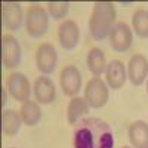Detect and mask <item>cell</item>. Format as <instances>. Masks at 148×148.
Here are the masks:
<instances>
[{
    "instance_id": "3957f363",
    "label": "cell",
    "mask_w": 148,
    "mask_h": 148,
    "mask_svg": "<svg viewBox=\"0 0 148 148\" xmlns=\"http://www.w3.org/2000/svg\"><path fill=\"white\" fill-rule=\"evenodd\" d=\"M25 30L30 37L33 39H40L47 33L49 28V14L47 9L42 6H31L25 12Z\"/></svg>"
},
{
    "instance_id": "277c9868",
    "label": "cell",
    "mask_w": 148,
    "mask_h": 148,
    "mask_svg": "<svg viewBox=\"0 0 148 148\" xmlns=\"http://www.w3.org/2000/svg\"><path fill=\"white\" fill-rule=\"evenodd\" d=\"M110 98V88L101 77H93L84 88V99L90 108H102Z\"/></svg>"
},
{
    "instance_id": "e0dca14e",
    "label": "cell",
    "mask_w": 148,
    "mask_h": 148,
    "mask_svg": "<svg viewBox=\"0 0 148 148\" xmlns=\"http://www.w3.org/2000/svg\"><path fill=\"white\" fill-rule=\"evenodd\" d=\"M22 123V117L21 113L15 110H3L2 113V130L6 136H14L16 135L21 129Z\"/></svg>"
},
{
    "instance_id": "cb8c5ba5",
    "label": "cell",
    "mask_w": 148,
    "mask_h": 148,
    "mask_svg": "<svg viewBox=\"0 0 148 148\" xmlns=\"http://www.w3.org/2000/svg\"><path fill=\"white\" fill-rule=\"evenodd\" d=\"M121 148H130V147H121Z\"/></svg>"
},
{
    "instance_id": "7a4b0ae2",
    "label": "cell",
    "mask_w": 148,
    "mask_h": 148,
    "mask_svg": "<svg viewBox=\"0 0 148 148\" xmlns=\"http://www.w3.org/2000/svg\"><path fill=\"white\" fill-rule=\"evenodd\" d=\"M116 6L111 2H96L89 18V33L92 39L101 42L107 39L111 28L116 25Z\"/></svg>"
},
{
    "instance_id": "ffe728a7",
    "label": "cell",
    "mask_w": 148,
    "mask_h": 148,
    "mask_svg": "<svg viewBox=\"0 0 148 148\" xmlns=\"http://www.w3.org/2000/svg\"><path fill=\"white\" fill-rule=\"evenodd\" d=\"M132 31L141 39H148V10L138 9L132 16Z\"/></svg>"
},
{
    "instance_id": "52a82bcc",
    "label": "cell",
    "mask_w": 148,
    "mask_h": 148,
    "mask_svg": "<svg viewBox=\"0 0 148 148\" xmlns=\"http://www.w3.org/2000/svg\"><path fill=\"white\" fill-rule=\"evenodd\" d=\"M58 64L56 49L51 43H42L36 51V65L43 76L52 74Z\"/></svg>"
},
{
    "instance_id": "7402d4cb",
    "label": "cell",
    "mask_w": 148,
    "mask_h": 148,
    "mask_svg": "<svg viewBox=\"0 0 148 148\" xmlns=\"http://www.w3.org/2000/svg\"><path fill=\"white\" fill-rule=\"evenodd\" d=\"M2 92H3V107H6V101H8V96H6V89H2Z\"/></svg>"
},
{
    "instance_id": "603a6c76",
    "label": "cell",
    "mask_w": 148,
    "mask_h": 148,
    "mask_svg": "<svg viewBox=\"0 0 148 148\" xmlns=\"http://www.w3.org/2000/svg\"><path fill=\"white\" fill-rule=\"evenodd\" d=\"M147 93H148V79H147Z\"/></svg>"
},
{
    "instance_id": "d6986e66",
    "label": "cell",
    "mask_w": 148,
    "mask_h": 148,
    "mask_svg": "<svg viewBox=\"0 0 148 148\" xmlns=\"http://www.w3.org/2000/svg\"><path fill=\"white\" fill-rule=\"evenodd\" d=\"M21 117L22 123L25 126H36L39 125V121L42 120V108L37 101H25L21 105Z\"/></svg>"
},
{
    "instance_id": "7c38bea8",
    "label": "cell",
    "mask_w": 148,
    "mask_h": 148,
    "mask_svg": "<svg viewBox=\"0 0 148 148\" xmlns=\"http://www.w3.org/2000/svg\"><path fill=\"white\" fill-rule=\"evenodd\" d=\"M24 18H25V15H22V8L19 3L5 2L2 5V22L6 30L9 31L19 30Z\"/></svg>"
},
{
    "instance_id": "8fae6325",
    "label": "cell",
    "mask_w": 148,
    "mask_h": 148,
    "mask_svg": "<svg viewBox=\"0 0 148 148\" xmlns=\"http://www.w3.org/2000/svg\"><path fill=\"white\" fill-rule=\"evenodd\" d=\"M126 80H127V70L125 64L120 59L110 61L105 70V83L108 84V88L119 90L125 86Z\"/></svg>"
},
{
    "instance_id": "6da1fadb",
    "label": "cell",
    "mask_w": 148,
    "mask_h": 148,
    "mask_svg": "<svg viewBox=\"0 0 148 148\" xmlns=\"http://www.w3.org/2000/svg\"><path fill=\"white\" fill-rule=\"evenodd\" d=\"M113 129L98 117H88L77 123L74 130V148H114Z\"/></svg>"
},
{
    "instance_id": "9c48e42d",
    "label": "cell",
    "mask_w": 148,
    "mask_h": 148,
    "mask_svg": "<svg viewBox=\"0 0 148 148\" xmlns=\"http://www.w3.org/2000/svg\"><path fill=\"white\" fill-rule=\"evenodd\" d=\"M8 90L15 101L25 102L30 99L31 93L30 80L22 73H12L8 77Z\"/></svg>"
},
{
    "instance_id": "5b68a950",
    "label": "cell",
    "mask_w": 148,
    "mask_h": 148,
    "mask_svg": "<svg viewBox=\"0 0 148 148\" xmlns=\"http://www.w3.org/2000/svg\"><path fill=\"white\" fill-rule=\"evenodd\" d=\"M110 46L116 52H126L130 49L133 42V31L126 22H116V25L111 28L108 34Z\"/></svg>"
},
{
    "instance_id": "30bf717a",
    "label": "cell",
    "mask_w": 148,
    "mask_h": 148,
    "mask_svg": "<svg viewBox=\"0 0 148 148\" xmlns=\"http://www.w3.org/2000/svg\"><path fill=\"white\" fill-rule=\"evenodd\" d=\"M80 28L73 19H65L58 28V42L65 51H73L79 45Z\"/></svg>"
},
{
    "instance_id": "8992f818",
    "label": "cell",
    "mask_w": 148,
    "mask_h": 148,
    "mask_svg": "<svg viewBox=\"0 0 148 148\" xmlns=\"http://www.w3.org/2000/svg\"><path fill=\"white\" fill-rule=\"evenodd\" d=\"M22 49L19 42L12 34H3L2 37V62L3 67L12 70L19 65Z\"/></svg>"
},
{
    "instance_id": "9a60e30c",
    "label": "cell",
    "mask_w": 148,
    "mask_h": 148,
    "mask_svg": "<svg viewBox=\"0 0 148 148\" xmlns=\"http://www.w3.org/2000/svg\"><path fill=\"white\" fill-rule=\"evenodd\" d=\"M127 136L133 148H145L148 145V123H145L144 120L130 123Z\"/></svg>"
},
{
    "instance_id": "ac0fdd59",
    "label": "cell",
    "mask_w": 148,
    "mask_h": 148,
    "mask_svg": "<svg viewBox=\"0 0 148 148\" xmlns=\"http://www.w3.org/2000/svg\"><path fill=\"white\" fill-rule=\"evenodd\" d=\"M89 111V104L84 99V96H74L68 102L67 107V120L70 125H76L82 120V117Z\"/></svg>"
},
{
    "instance_id": "44dd1931",
    "label": "cell",
    "mask_w": 148,
    "mask_h": 148,
    "mask_svg": "<svg viewBox=\"0 0 148 148\" xmlns=\"http://www.w3.org/2000/svg\"><path fill=\"white\" fill-rule=\"evenodd\" d=\"M47 14L53 19H62L70 12V3L68 2H49L47 5Z\"/></svg>"
},
{
    "instance_id": "ba28073f",
    "label": "cell",
    "mask_w": 148,
    "mask_h": 148,
    "mask_svg": "<svg viewBox=\"0 0 148 148\" xmlns=\"http://www.w3.org/2000/svg\"><path fill=\"white\" fill-rule=\"evenodd\" d=\"M61 89L67 96H77L82 89V73L76 65H65L59 74Z\"/></svg>"
},
{
    "instance_id": "2e32d148",
    "label": "cell",
    "mask_w": 148,
    "mask_h": 148,
    "mask_svg": "<svg viewBox=\"0 0 148 148\" xmlns=\"http://www.w3.org/2000/svg\"><path fill=\"white\" fill-rule=\"evenodd\" d=\"M86 65H88V70L93 74V77H99L102 73H105L108 62L104 51H101L99 47L89 49L88 56H86Z\"/></svg>"
},
{
    "instance_id": "5bb4252c",
    "label": "cell",
    "mask_w": 148,
    "mask_h": 148,
    "mask_svg": "<svg viewBox=\"0 0 148 148\" xmlns=\"http://www.w3.org/2000/svg\"><path fill=\"white\" fill-rule=\"evenodd\" d=\"M33 92H34L36 101L39 104H43V105L52 104L56 98L55 83L46 76H40V77L36 79L34 86H33Z\"/></svg>"
},
{
    "instance_id": "4fadbf2b",
    "label": "cell",
    "mask_w": 148,
    "mask_h": 148,
    "mask_svg": "<svg viewBox=\"0 0 148 148\" xmlns=\"http://www.w3.org/2000/svg\"><path fill=\"white\" fill-rule=\"evenodd\" d=\"M127 79L133 86H141L148 79V59L144 55L136 53L129 59Z\"/></svg>"
},
{
    "instance_id": "d4e9b609",
    "label": "cell",
    "mask_w": 148,
    "mask_h": 148,
    "mask_svg": "<svg viewBox=\"0 0 148 148\" xmlns=\"http://www.w3.org/2000/svg\"><path fill=\"white\" fill-rule=\"evenodd\" d=\"M145 148H148V145H147V147H145Z\"/></svg>"
}]
</instances>
